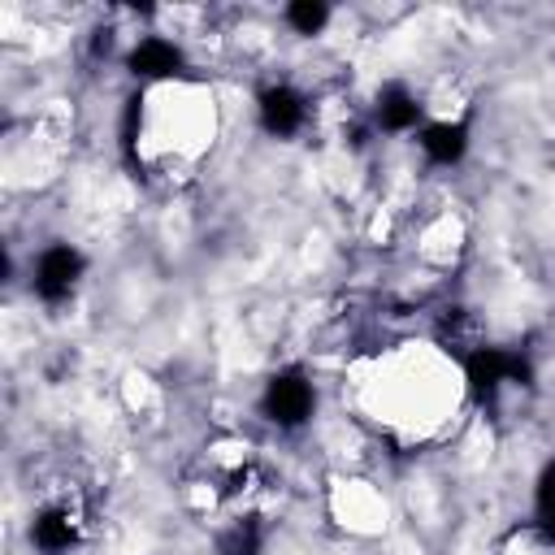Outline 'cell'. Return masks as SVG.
I'll list each match as a JSON object with an SVG mask.
<instances>
[{
    "instance_id": "6da1fadb",
    "label": "cell",
    "mask_w": 555,
    "mask_h": 555,
    "mask_svg": "<svg viewBox=\"0 0 555 555\" xmlns=\"http://www.w3.org/2000/svg\"><path fill=\"white\" fill-rule=\"evenodd\" d=\"M464 377L468 390L477 399H494L503 386H520L529 382V360L520 351H503V347H477L473 356H464Z\"/></svg>"
},
{
    "instance_id": "7a4b0ae2",
    "label": "cell",
    "mask_w": 555,
    "mask_h": 555,
    "mask_svg": "<svg viewBox=\"0 0 555 555\" xmlns=\"http://www.w3.org/2000/svg\"><path fill=\"white\" fill-rule=\"evenodd\" d=\"M264 416L282 429H299L308 416H312V386L299 369H286V373H273L269 386H264Z\"/></svg>"
},
{
    "instance_id": "3957f363",
    "label": "cell",
    "mask_w": 555,
    "mask_h": 555,
    "mask_svg": "<svg viewBox=\"0 0 555 555\" xmlns=\"http://www.w3.org/2000/svg\"><path fill=\"white\" fill-rule=\"evenodd\" d=\"M78 278H82V256H78L69 243H56V247H48V251L39 256V264H35V295H39L43 304H65V299L74 295Z\"/></svg>"
},
{
    "instance_id": "277c9868",
    "label": "cell",
    "mask_w": 555,
    "mask_h": 555,
    "mask_svg": "<svg viewBox=\"0 0 555 555\" xmlns=\"http://www.w3.org/2000/svg\"><path fill=\"white\" fill-rule=\"evenodd\" d=\"M256 108H260V126H264L269 134H278V139L295 134V130L304 126V117H308L304 95H299L295 87H286V82L260 91V104H256Z\"/></svg>"
},
{
    "instance_id": "5b68a950",
    "label": "cell",
    "mask_w": 555,
    "mask_h": 555,
    "mask_svg": "<svg viewBox=\"0 0 555 555\" xmlns=\"http://www.w3.org/2000/svg\"><path fill=\"white\" fill-rule=\"evenodd\" d=\"M126 65H130L139 78L165 82V78H178V74H182V48H178V43H169V39L147 35V39H139V43L130 48Z\"/></svg>"
},
{
    "instance_id": "8992f818",
    "label": "cell",
    "mask_w": 555,
    "mask_h": 555,
    "mask_svg": "<svg viewBox=\"0 0 555 555\" xmlns=\"http://www.w3.org/2000/svg\"><path fill=\"white\" fill-rule=\"evenodd\" d=\"M30 538H35V546L48 551V555L69 551V546L78 542V512H74L69 503L43 507V512L35 516V525H30Z\"/></svg>"
},
{
    "instance_id": "52a82bcc",
    "label": "cell",
    "mask_w": 555,
    "mask_h": 555,
    "mask_svg": "<svg viewBox=\"0 0 555 555\" xmlns=\"http://www.w3.org/2000/svg\"><path fill=\"white\" fill-rule=\"evenodd\" d=\"M421 147H425L429 160L451 165V160H460L464 147H468V126H464V121H429V126L421 130Z\"/></svg>"
},
{
    "instance_id": "ba28073f",
    "label": "cell",
    "mask_w": 555,
    "mask_h": 555,
    "mask_svg": "<svg viewBox=\"0 0 555 555\" xmlns=\"http://www.w3.org/2000/svg\"><path fill=\"white\" fill-rule=\"evenodd\" d=\"M377 121H382V130H412L421 121L416 95L408 87H399V82L382 87V95H377Z\"/></svg>"
},
{
    "instance_id": "9c48e42d",
    "label": "cell",
    "mask_w": 555,
    "mask_h": 555,
    "mask_svg": "<svg viewBox=\"0 0 555 555\" xmlns=\"http://www.w3.org/2000/svg\"><path fill=\"white\" fill-rule=\"evenodd\" d=\"M260 542H264V529L256 516H238L225 533H221V555H260Z\"/></svg>"
},
{
    "instance_id": "30bf717a",
    "label": "cell",
    "mask_w": 555,
    "mask_h": 555,
    "mask_svg": "<svg viewBox=\"0 0 555 555\" xmlns=\"http://www.w3.org/2000/svg\"><path fill=\"white\" fill-rule=\"evenodd\" d=\"M533 507H538V529L546 538H555V464L542 468L538 477V494H533Z\"/></svg>"
},
{
    "instance_id": "8fae6325",
    "label": "cell",
    "mask_w": 555,
    "mask_h": 555,
    "mask_svg": "<svg viewBox=\"0 0 555 555\" xmlns=\"http://www.w3.org/2000/svg\"><path fill=\"white\" fill-rule=\"evenodd\" d=\"M286 22L299 30V35H317L325 22H330V9L321 0H295L286 4Z\"/></svg>"
}]
</instances>
